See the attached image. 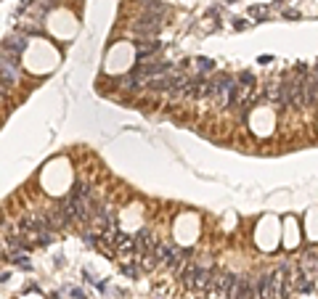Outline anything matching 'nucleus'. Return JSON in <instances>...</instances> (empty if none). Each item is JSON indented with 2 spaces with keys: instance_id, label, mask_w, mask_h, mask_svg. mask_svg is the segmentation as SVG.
Listing matches in <instances>:
<instances>
[{
  "instance_id": "nucleus-1",
  "label": "nucleus",
  "mask_w": 318,
  "mask_h": 299,
  "mask_svg": "<svg viewBox=\"0 0 318 299\" xmlns=\"http://www.w3.org/2000/svg\"><path fill=\"white\" fill-rule=\"evenodd\" d=\"M220 106H231V98H233V77L228 74H218L215 80H210V95Z\"/></svg>"
},
{
  "instance_id": "nucleus-2",
  "label": "nucleus",
  "mask_w": 318,
  "mask_h": 299,
  "mask_svg": "<svg viewBox=\"0 0 318 299\" xmlns=\"http://www.w3.org/2000/svg\"><path fill=\"white\" fill-rule=\"evenodd\" d=\"M19 82V64H16V56H3L0 58V85L3 88H11Z\"/></svg>"
},
{
  "instance_id": "nucleus-3",
  "label": "nucleus",
  "mask_w": 318,
  "mask_h": 299,
  "mask_svg": "<svg viewBox=\"0 0 318 299\" xmlns=\"http://www.w3.org/2000/svg\"><path fill=\"white\" fill-rule=\"evenodd\" d=\"M300 85H302V95H305V106H318V74L313 69L300 77Z\"/></svg>"
},
{
  "instance_id": "nucleus-4",
  "label": "nucleus",
  "mask_w": 318,
  "mask_h": 299,
  "mask_svg": "<svg viewBox=\"0 0 318 299\" xmlns=\"http://www.w3.org/2000/svg\"><path fill=\"white\" fill-rule=\"evenodd\" d=\"M162 19H165V16H154V14H141V16H138V22L133 24L135 35H141V37H151L154 32H159V27H162Z\"/></svg>"
},
{
  "instance_id": "nucleus-5",
  "label": "nucleus",
  "mask_w": 318,
  "mask_h": 299,
  "mask_svg": "<svg viewBox=\"0 0 318 299\" xmlns=\"http://www.w3.org/2000/svg\"><path fill=\"white\" fill-rule=\"evenodd\" d=\"M154 244H157V238H154V233L148 230V228L135 233V236H133V254H135V259L148 254V252L154 249Z\"/></svg>"
},
{
  "instance_id": "nucleus-6",
  "label": "nucleus",
  "mask_w": 318,
  "mask_h": 299,
  "mask_svg": "<svg viewBox=\"0 0 318 299\" xmlns=\"http://www.w3.org/2000/svg\"><path fill=\"white\" fill-rule=\"evenodd\" d=\"M141 8H144V14H154V16H165L167 14L165 3H159V0H141Z\"/></svg>"
},
{
  "instance_id": "nucleus-7",
  "label": "nucleus",
  "mask_w": 318,
  "mask_h": 299,
  "mask_svg": "<svg viewBox=\"0 0 318 299\" xmlns=\"http://www.w3.org/2000/svg\"><path fill=\"white\" fill-rule=\"evenodd\" d=\"M5 48L11 50V56H16V53H22V50L27 48V40H24L22 35H14V37H8V43H5Z\"/></svg>"
},
{
  "instance_id": "nucleus-8",
  "label": "nucleus",
  "mask_w": 318,
  "mask_h": 299,
  "mask_svg": "<svg viewBox=\"0 0 318 299\" xmlns=\"http://www.w3.org/2000/svg\"><path fill=\"white\" fill-rule=\"evenodd\" d=\"M122 273H125V276H130V278H138L141 262H138V259H133V262H122Z\"/></svg>"
},
{
  "instance_id": "nucleus-9",
  "label": "nucleus",
  "mask_w": 318,
  "mask_h": 299,
  "mask_svg": "<svg viewBox=\"0 0 318 299\" xmlns=\"http://www.w3.org/2000/svg\"><path fill=\"white\" fill-rule=\"evenodd\" d=\"M313 71H316V74H318V61H316V67H313Z\"/></svg>"
}]
</instances>
